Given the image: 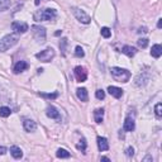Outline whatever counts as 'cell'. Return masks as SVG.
I'll return each mask as SVG.
<instances>
[{
  "mask_svg": "<svg viewBox=\"0 0 162 162\" xmlns=\"http://www.w3.org/2000/svg\"><path fill=\"white\" fill-rule=\"evenodd\" d=\"M57 17V13L55 9H51V8H47V9H43V10H38L34 13V20L37 22H44V20H53L56 19Z\"/></svg>",
  "mask_w": 162,
  "mask_h": 162,
  "instance_id": "obj_1",
  "label": "cell"
},
{
  "mask_svg": "<svg viewBox=\"0 0 162 162\" xmlns=\"http://www.w3.org/2000/svg\"><path fill=\"white\" fill-rule=\"evenodd\" d=\"M110 74L113 79L118 82H128L130 79V72L125 69H122V67H111Z\"/></svg>",
  "mask_w": 162,
  "mask_h": 162,
  "instance_id": "obj_2",
  "label": "cell"
},
{
  "mask_svg": "<svg viewBox=\"0 0 162 162\" xmlns=\"http://www.w3.org/2000/svg\"><path fill=\"white\" fill-rule=\"evenodd\" d=\"M18 34H8L0 39V52H5L18 43Z\"/></svg>",
  "mask_w": 162,
  "mask_h": 162,
  "instance_id": "obj_3",
  "label": "cell"
},
{
  "mask_svg": "<svg viewBox=\"0 0 162 162\" xmlns=\"http://www.w3.org/2000/svg\"><path fill=\"white\" fill-rule=\"evenodd\" d=\"M55 57V49L52 47H48L46 49H43V51H41L38 53H35V58L42 62H49L52 61V58Z\"/></svg>",
  "mask_w": 162,
  "mask_h": 162,
  "instance_id": "obj_4",
  "label": "cell"
},
{
  "mask_svg": "<svg viewBox=\"0 0 162 162\" xmlns=\"http://www.w3.org/2000/svg\"><path fill=\"white\" fill-rule=\"evenodd\" d=\"M71 12H72V14L75 15L76 19H77L79 22H81V23L89 24L90 22H91V18H90V17L86 14V13L82 10V9L76 8V7H72V8H71Z\"/></svg>",
  "mask_w": 162,
  "mask_h": 162,
  "instance_id": "obj_5",
  "label": "cell"
},
{
  "mask_svg": "<svg viewBox=\"0 0 162 162\" xmlns=\"http://www.w3.org/2000/svg\"><path fill=\"white\" fill-rule=\"evenodd\" d=\"M32 33L33 37L35 38L38 43H43L46 41V28L41 25H33L32 27Z\"/></svg>",
  "mask_w": 162,
  "mask_h": 162,
  "instance_id": "obj_6",
  "label": "cell"
},
{
  "mask_svg": "<svg viewBox=\"0 0 162 162\" xmlns=\"http://www.w3.org/2000/svg\"><path fill=\"white\" fill-rule=\"evenodd\" d=\"M12 28L17 34H23L27 30L29 29V27L27 23H23V22H13L12 23Z\"/></svg>",
  "mask_w": 162,
  "mask_h": 162,
  "instance_id": "obj_7",
  "label": "cell"
},
{
  "mask_svg": "<svg viewBox=\"0 0 162 162\" xmlns=\"http://www.w3.org/2000/svg\"><path fill=\"white\" fill-rule=\"evenodd\" d=\"M74 74H75L76 80H77L79 82H84V81H86V79H88L86 70H85L84 67H81V66H76V67H75Z\"/></svg>",
  "mask_w": 162,
  "mask_h": 162,
  "instance_id": "obj_8",
  "label": "cell"
},
{
  "mask_svg": "<svg viewBox=\"0 0 162 162\" xmlns=\"http://www.w3.org/2000/svg\"><path fill=\"white\" fill-rule=\"evenodd\" d=\"M148 81H150V74H148V72H142V74H139L136 77V85H137V86H143V85H146Z\"/></svg>",
  "mask_w": 162,
  "mask_h": 162,
  "instance_id": "obj_9",
  "label": "cell"
},
{
  "mask_svg": "<svg viewBox=\"0 0 162 162\" xmlns=\"http://www.w3.org/2000/svg\"><path fill=\"white\" fill-rule=\"evenodd\" d=\"M46 114L48 118H51V119H56V120H60L61 119V116H60V111H58L55 106H52V105H49L47 108V111H46Z\"/></svg>",
  "mask_w": 162,
  "mask_h": 162,
  "instance_id": "obj_10",
  "label": "cell"
},
{
  "mask_svg": "<svg viewBox=\"0 0 162 162\" xmlns=\"http://www.w3.org/2000/svg\"><path fill=\"white\" fill-rule=\"evenodd\" d=\"M134 128H136V123H134V119L130 118V116H127L124 120V124H123V129L125 132H133Z\"/></svg>",
  "mask_w": 162,
  "mask_h": 162,
  "instance_id": "obj_11",
  "label": "cell"
},
{
  "mask_svg": "<svg viewBox=\"0 0 162 162\" xmlns=\"http://www.w3.org/2000/svg\"><path fill=\"white\" fill-rule=\"evenodd\" d=\"M29 67L28 65V62H25V61H18L15 66H14V74H20V72H23V71H25Z\"/></svg>",
  "mask_w": 162,
  "mask_h": 162,
  "instance_id": "obj_12",
  "label": "cell"
},
{
  "mask_svg": "<svg viewBox=\"0 0 162 162\" xmlns=\"http://www.w3.org/2000/svg\"><path fill=\"white\" fill-rule=\"evenodd\" d=\"M23 127L25 129V132H34V130L37 129V124H35V122L32 119H24Z\"/></svg>",
  "mask_w": 162,
  "mask_h": 162,
  "instance_id": "obj_13",
  "label": "cell"
},
{
  "mask_svg": "<svg viewBox=\"0 0 162 162\" xmlns=\"http://www.w3.org/2000/svg\"><path fill=\"white\" fill-rule=\"evenodd\" d=\"M98 148L99 151H108L109 150V143H108V139L105 137H98Z\"/></svg>",
  "mask_w": 162,
  "mask_h": 162,
  "instance_id": "obj_14",
  "label": "cell"
},
{
  "mask_svg": "<svg viewBox=\"0 0 162 162\" xmlns=\"http://www.w3.org/2000/svg\"><path fill=\"white\" fill-rule=\"evenodd\" d=\"M108 93H109L111 96H114L115 99H119L123 95V90L120 88H116V86H109L108 88Z\"/></svg>",
  "mask_w": 162,
  "mask_h": 162,
  "instance_id": "obj_15",
  "label": "cell"
},
{
  "mask_svg": "<svg viewBox=\"0 0 162 162\" xmlns=\"http://www.w3.org/2000/svg\"><path fill=\"white\" fill-rule=\"evenodd\" d=\"M76 95H77V98L80 99L81 101H88V90L85 88H79L77 90H76Z\"/></svg>",
  "mask_w": 162,
  "mask_h": 162,
  "instance_id": "obj_16",
  "label": "cell"
},
{
  "mask_svg": "<svg viewBox=\"0 0 162 162\" xmlns=\"http://www.w3.org/2000/svg\"><path fill=\"white\" fill-rule=\"evenodd\" d=\"M162 55V47L161 44H153L151 49V56L155 57V58H160Z\"/></svg>",
  "mask_w": 162,
  "mask_h": 162,
  "instance_id": "obj_17",
  "label": "cell"
},
{
  "mask_svg": "<svg viewBox=\"0 0 162 162\" xmlns=\"http://www.w3.org/2000/svg\"><path fill=\"white\" fill-rule=\"evenodd\" d=\"M10 153H12V156L14 157L15 160H19V158L23 157V152H22L20 148L17 147V146H12L10 147Z\"/></svg>",
  "mask_w": 162,
  "mask_h": 162,
  "instance_id": "obj_18",
  "label": "cell"
},
{
  "mask_svg": "<svg viewBox=\"0 0 162 162\" xmlns=\"http://www.w3.org/2000/svg\"><path fill=\"white\" fill-rule=\"evenodd\" d=\"M122 52H123L124 55H127L128 57H133L137 53V49L134 47H132V46H124L123 48H122Z\"/></svg>",
  "mask_w": 162,
  "mask_h": 162,
  "instance_id": "obj_19",
  "label": "cell"
},
{
  "mask_svg": "<svg viewBox=\"0 0 162 162\" xmlns=\"http://www.w3.org/2000/svg\"><path fill=\"white\" fill-rule=\"evenodd\" d=\"M103 115H104V109H103V108H99V109H96L95 111H94V118H95L96 123H101Z\"/></svg>",
  "mask_w": 162,
  "mask_h": 162,
  "instance_id": "obj_20",
  "label": "cell"
},
{
  "mask_svg": "<svg viewBox=\"0 0 162 162\" xmlns=\"http://www.w3.org/2000/svg\"><path fill=\"white\" fill-rule=\"evenodd\" d=\"M56 156L58 158H69L70 157V152H67L64 148H58L57 152H56Z\"/></svg>",
  "mask_w": 162,
  "mask_h": 162,
  "instance_id": "obj_21",
  "label": "cell"
},
{
  "mask_svg": "<svg viewBox=\"0 0 162 162\" xmlns=\"http://www.w3.org/2000/svg\"><path fill=\"white\" fill-rule=\"evenodd\" d=\"M12 113V110H10V108H8V106H1L0 108V116H3V118H7V116H9Z\"/></svg>",
  "mask_w": 162,
  "mask_h": 162,
  "instance_id": "obj_22",
  "label": "cell"
},
{
  "mask_svg": "<svg viewBox=\"0 0 162 162\" xmlns=\"http://www.w3.org/2000/svg\"><path fill=\"white\" fill-rule=\"evenodd\" d=\"M10 0H0V12H4L10 7Z\"/></svg>",
  "mask_w": 162,
  "mask_h": 162,
  "instance_id": "obj_23",
  "label": "cell"
},
{
  "mask_svg": "<svg viewBox=\"0 0 162 162\" xmlns=\"http://www.w3.org/2000/svg\"><path fill=\"white\" fill-rule=\"evenodd\" d=\"M67 44H69V41H67V38H62L61 42H60V48H61V51H62L64 55H66V47H67Z\"/></svg>",
  "mask_w": 162,
  "mask_h": 162,
  "instance_id": "obj_24",
  "label": "cell"
},
{
  "mask_svg": "<svg viewBox=\"0 0 162 162\" xmlns=\"http://www.w3.org/2000/svg\"><path fill=\"white\" fill-rule=\"evenodd\" d=\"M39 95L42 98H46V99H51V100H53V99L58 98V93H52V94H46V93H39Z\"/></svg>",
  "mask_w": 162,
  "mask_h": 162,
  "instance_id": "obj_25",
  "label": "cell"
},
{
  "mask_svg": "<svg viewBox=\"0 0 162 162\" xmlns=\"http://www.w3.org/2000/svg\"><path fill=\"white\" fill-rule=\"evenodd\" d=\"M100 33H101V35H103L104 38H109L110 35H111V30L108 28V27H103L101 30H100Z\"/></svg>",
  "mask_w": 162,
  "mask_h": 162,
  "instance_id": "obj_26",
  "label": "cell"
},
{
  "mask_svg": "<svg viewBox=\"0 0 162 162\" xmlns=\"http://www.w3.org/2000/svg\"><path fill=\"white\" fill-rule=\"evenodd\" d=\"M75 56H76V57H79V58H81V57H84V56H85L84 49L81 48L80 46H77V47L75 48Z\"/></svg>",
  "mask_w": 162,
  "mask_h": 162,
  "instance_id": "obj_27",
  "label": "cell"
},
{
  "mask_svg": "<svg viewBox=\"0 0 162 162\" xmlns=\"http://www.w3.org/2000/svg\"><path fill=\"white\" fill-rule=\"evenodd\" d=\"M80 142H81V143L76 145V148H77V150H80L81 152H85V150H86V141H85V139H81Z\"/></svg>",
  "mask_w": 162,
  "mask_h": 162,
  "instance_id": "obj_28",
  "label": "cell"
},
{
  "mask_svg": "<svg viewBox=\"0 0 162 162\" xmlns=\"http://www.w3.org/2000/svg\"><path fill=\"white\" fill-rule=\"evenodd\" d=\"M137 43H138V46L141 48H146L148 46V39L147 38H141V39L137 41Z\"/></svg>",
  "mask_w": 162,
  "mask_h": 162,
  "instance_id": "obj_29",
  "label": "cell"
},
{
  "mask_svg": "<svg viewBox=\"0 0 162 162\" xmlns=\"http://www.w3.org/2000/svg\"><path fill=\"white\" fill-rule=\"evenodd\" d=\"M155 113H156V115L158 116V118H161V116H162V104H161V103L156 104V106H155Z\"/></svg>",
  "mask_w": 162,
  "mask_h": 162,
  "instance_id": "obj_30",
  "label": "cell"
},
{
  "mask_svg": "<svg viewBox=\"0 0 162 162\" xmlns=\"http://www.w3.org/2000/svg\"><path fill=\"white\" fill-rule=\"evenodd\" d=\"M95 96H96V99H99V100H103V99L105 98V91L104 90H101V89H99V90H96Z\"/></svg>",
  "mask_w": 162,
  "mask_h": 162,
  "instance_id": "obj_31",
  "label": "cell"
},
{
  "mask_svg": "<svg viewBox=\"0 0 162 162\" xmlns=\"http://www.w3.org/2000/svg\"><path fill=\"white\" fill-rule=\"evenodd\" d=\"M125 155H127L128 157H132L134 155V148L133 147H128L127 151H125Z\"/></svg>",
  "mask_w": 162,
  "mask_h": 162,
  "instance_id": "obj_32",
  "label": "cell"
},
{
  "mask_svg": "<svg viewBox=\"0 0 162 162\" xmlns=\"http://www.w3.org/2000/svg\"><path fill=\"white\" fill-rule=\"evenodd\" d=\"M148 30H147V28L146 27H143V28H139V30H138V33H147Z\"/></svg>",
  "mask_w": 162,
  "mask_h": 162,
  "instance_id": "obj_33",
  "label": "cell"
},
{
  "mask_svg": "<svg viewBox=\"0 0 162 162\" xmlns=\"http://www.w3.org/2000/svg\"><path fill=\"white\" fill-rule=\"evenodd\" d=\"M5 152H7V148L5 147H0V155H5Z\"/></svg>",
  "mask_w": 162,
  "mask_h": 162,
  "instance_id": "obj_34",
  "label": "cell"
},
{
  "mask_svg": "<svg viewBox=\"0 0 162 162\" xmlns=\"http://www.w3.org/2000/svg\"><path fill=\"white\" fill-rule=\"evenodd\" d=\"M143 161L147 162V161H153V160H152V157H151V156H147V157H145V158H143Z\"/></svg>",
  "mask_w": 162,
  "mask_h": 162,
  "instance_id": "obj_35",
  "label": "cell"
},
{
  "mask_svg": "<svg viewBox=\"0 0 162 162\" xmlns=\"http://www.w3.org/2000/svg\"><path fill=\"white\" fill-rule=\"evenodd\" d=\"M157 28H162V19H158V23H157Z\"/></svg>",
  "mask_w": 162,
  "mask_h": 162,
  "instance_id": "obj_36",
  "label": "cell"
},
{
  "mask_svg": "<svg viewBox=\"0 0 162 162\" xmlns=\"http://www.w3.org/2000/svg\"><path fill=\"white\" fill-rule=\"evenodd\" d=\"M61 33H62V30H57V32L55 33V35H61Z\"/></svg>",
  "mask_w": 162,
  "mask_h": 162,
  "instance_id": "obj_37",
  "label": "cell"
},
{
  "mask_svg": "<svg viewBox=\"0 0 162 162\" xmlns=\"http://www.w3.org/2000/svg\"><path fill=\"white\" fill-rule=\"evenodd\" d=\"M101 161H110L108 157H101Z\"/></svg>",
  "mask_w": 162,
  "mask_h": 162,
  "instance_id": "obj_38",
  "label": "cell"
},
{
  "mask_svg": "<svg viewBox=\"0 0 162 162\" xmlns=\"http://www.w3.org/2000/svg\"><path fill=\"white\" fill-rule=\"evenodd\" d=\"M39 3H41V0H35V5H39Z\"/></svg>",
  "mask_w": 162,
  "mask_h": 162,
  "instance_id": "obj_39",
  "label": "cell"
}]
</instances>
